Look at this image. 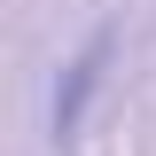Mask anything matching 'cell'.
Listing matches in <instances>:
<instances>
[{
	"label": "cell",
	"mask_w": 156,
	"mask_h": 156,
	"mask_svg": "<svg viewBox=\"0 0 156 156\" xmlns=\"http://www.w3.org/2000/svg\"><path fill=\"white\" fill-rule=\"evenodd\" d=\"M101 62H109V31H94L86 47H78L70 78L55 86V140H78V117H86V94L101 86Z\"/></svg>",
	"instance_id": "6da1fadb"
}]
</instances>
